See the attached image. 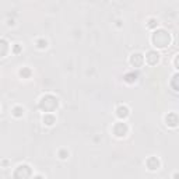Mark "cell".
Wrapping results in <instances>:
<instances>
[{
	"instance_id": "1",
	"label": "cell",
	"mask_w": 179,
	"mask_h": 179,
	"mask_svg": "<svg viewBox=\"0 0 179 179\" xmlns=\"http://www.w3.org/2000/svg\"><path fill=\"white\" fill-rule=\"evenodd\" d=\"M169 42H171L169 34L167 31H164V29H159L153 35V44L155 46H158V48H165V46L169 45Z\"/></svg>"
},
{
	"instance_id": "2",
	"label": "cell",
	"mask_w": 179,
	"mask_h": 179,
	"mask_svg": "<svg viewBox=\"0 0 179 179\" xmlns=\"http://www.w3.org/2000/svg\"><path fill=\"white\" fill-rule=\"evenodd\" d=\"M39 106H41L45 112H52L57 106V99L53 97V95H46V97H44L41 99Z\"/></svg>"
},
{
	"instance_id": "3",
	"label": "cell",
	"mask_w": 179,
	"mask_h": 179,
	"mask_svg": "<svg viewBox=\"0 0 179 179\" xmlns=\"http://www.w3.org/2000/svg\"><path fill=\"white\" fill-rule=\"evenodd\" d=\"M114 133L116 134L118 137H122V136H125V134L127 133V126L125 125V123H122V122L116 123L115 127H114Z\"/></svg>"
},
{
	"instance_id": "4",
	"label": "cell",
	"mask_w": 179,
	"mask_h": 179,
	"mask_svg": "<svg viewBox=\"0 0 179 179\" xmlns=\"http://www.w3.org/2000/svg\"><path fill=\"white\" fill-rule=\"evenodd\" d=\"M158 53L154 52V50H150V52L147 53V56H146V60L150 63V65H155L157 62H158Z\"/></svg>"
},
{
	"instance_id": "5",
	"label": "cell",
	"mask_w": 179,
	"mask_h": 179,
	"mask_svg": "<svg viewBox=\"0 0 179 179\" xmlns=\"http://www.w3.org/2000/svg\"><path fill=\"white\" fill-rule=\"evenodd\" d=\"M143 60H144V57L140 55V53H134L133 56H132V65L133 66H136V67H138V66L143 63Z\"/></svg>"
},
{
	"instance_id": "6",
	"label": "cell",
	"mask_w": 179,
	"mask_h": 179,
	"mask_svg": "<svg viewBox=\"0 0 179 179\" xmlns=\"http://www.w3.org/2000/svg\"><path fill=\"white\" fill-rule=\"evenodd\" d=\"M178 122H179V119H178V116H176L175 114H169L167 116V123L169 125V126H176Z\"/></svg>"
},
{
	"instance_id": "7",
	"label": "cell",
	"mask_w": 179,
	"mask_h": 179,
	"mask_svg": "<svg viewBox=\"0 0 179 179\" xmlns=\"http://www.w3.org/2000/svg\"><path fill=\"white\" fill-rule=\"evenodd\" d=\"M147 165H148V168H150L151 171H154V169H157V168H158L159 162H158V159H157V158L151 157V158L147 161Z\"/></svg>"
},
{
	"instance_id": "8",
	"label": "cell",
	"mask_w": 179,
	"mask_h": 179,
	"mask_svg": "<svg viewBox=\"0 0 179 179\" xmlns=\"http://www.w3.org/2000/svg\"><path fill=\"white\" fill-rule=\"evenodd\" d=\"M116 112H118L119 118H126L127 115H129V109H127V106H119Z\"/></svg>"
},
{
	"instance_id": "9",
	"label": "cell",
	"mask_w": 179,
	"mask_h": 179,
	"mask_svg": "<svg viewBox=\"0 0 179 179\" xmlns=\"http://www.w3.org/2000/svg\"><path fill=\"white\" fill-rule=\"evenodd\" d=\"M171 86L179 91V74H175V76H174V78H172V81H171Z\"/></svg>"
},
{
	"instance_id": "10",
	"label": "cell",
	"mask_w": 179,
	"mask_h": 179,
	"mask_svg": "<svg viewBox=\"0 0 179 179\" xmlns=\"http://www.w3.org/2000/svg\"><path fill=\"white\" fill-rule=\"evenodd\" d=\"M44 122H46V125H53V122H55V118H53L52 115H45V118H44Z\"/></svg>"
},
{
	"instance_id": "11",
	"label": "cell",
	"mask_w": 179,
	"mask_h": 179,
	"mask_svg": "<svg viewBox=\"0 0 179 179\" xmlns=\"http://www.w3.org/2000/svg\"><path fill=\"white\" fill-rule=\"evenodd\" d=\"M21 111H23L21 108H16V109H14V115H17V116H20V115H21Z\"/></svg>"
},
{
	"instance_id": "12",
	"label": "cell",
	"mask_w": 179,
	"mask_h": 179,
	"mask_svg": "<svg viewBox=\"0 0 179 179\" xmlns=\"http://www.w3.org/2000/svg\"><path fill=\"white\" fill-rule=\"evenodd\" d=\"M38 44H39V48H45L46 46V41H39Z\"/></svg>"
},
{
	"instance_id": "13",
	"label": "cell",
	"mask_w": 179,
	"mask_h": 179,
	"mask_svg": "<svg viewBox=\"0 0 179 179\" xmlns=\"http://www.w3.org/2000/svg\"><path fill=\"white\" fill-rule=\"evenodd\" d=\"M175 65H176V67L179 69V55L176 56V59H175Z\"/></svg>"
}]
</instances>
